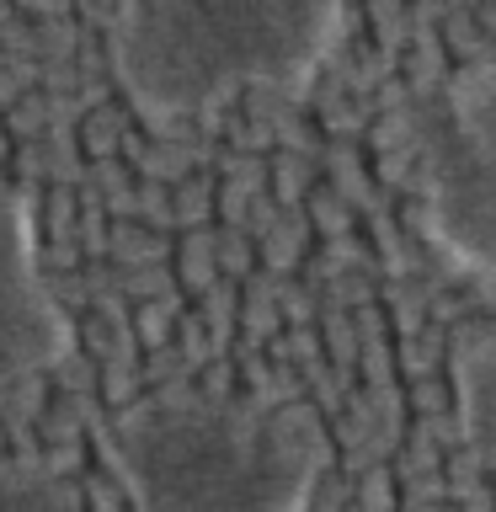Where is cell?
I'll use <instances>...</instances> for the list:
<instances>
[{"mask_svg": "<svg viewBox=\"0 0 496 512\" xmlns=\"http://www.w3.org/2000/svg\"><path fill=\"white\" fill-rule=\"evenodd\" d=\"M144 512H304L320 432L299 411L219 395H150L96 432Z\"/></svg>", "mask_w": 496, "mask_h": 512, "instance_id": "1", "label": "cell"}, {"mask_svg": "<svg viewBox=\"0 0 496 512\" xmlns=\"http://www.w3.org/2000/svg\"><path fill=\"white\" fill-rule=\"evenodd\" d=\"M422 230L454 267L496 272V64H475L422 128Z\"/></svg>", "mask_w": 496, "mask_h": 512, "instance_id": "3", "label": "cell"}, {"mask_svg": "<svg viewBox=\"0 0 496 512\" xmlns=\"http://www.w3.org/2000/svg\"><path fill=\"white\" fill-rule=\"evenodd\" d=\"M454 395L464 438L486 464H496V326L464 331L454 347Z\"/></svg>", "mask_w": 496, "mask_h": 512, "instance_id": "5", "label": "cell"}, {"mask_svg": "<svg viewBox=\"0 0 496 512\" xmlns=\"http://www.w3.org/2000/svg\"><path fill=\"white\" fill-rule=\"evenodd\" d=\"M336 32L342 0H128L112 75L144 118L171 123L251 86L299 96Z\"/></svg>", "mask_w": 496, "mask_h": 512, "instance_id": "2", "label": "cell"}, {"mask_svg": "<svg viewBox=\"0 0 496 512\" xmlns=\"http://www.w3.org/2000/svg\"><path fill=\"white\" fill-rule=\"evenodd\" d=\"M80 496L59 470L27 459H0V512H75Z\"/></svg>", "mask_w": 496, "mask_h": 512, "instance_id": "6", "label": "cell"}, {"mask_svg": "<svg viewBox=\"0 0 496 512\" xmlns=\"http://www.w3.org/2000/svg\"><path fill=\"white\" fill-rule=\"evenodd\" d=\"M75 331L38 267L27 208L0 187V384L54 368L70 352Z\"/></svg>", "mask_w": 496, "mask_h": 512, "instance_id": "4", "label": "cell"}]
</instances>
